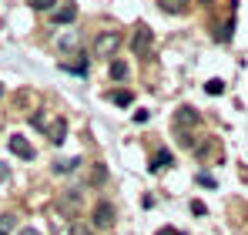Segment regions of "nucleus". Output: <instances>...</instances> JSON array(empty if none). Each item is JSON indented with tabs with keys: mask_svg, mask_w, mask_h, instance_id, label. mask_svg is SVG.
<instances>
[{
	"mask_svg": "<svg viewBox=\"0 0 248 235\" xmlns=\"http://www.w3.org/2000/svg\"><path fill=\"white\" fill-rule=\"evenodd\" d=\"M10 151H14L17 158H24V161H31V158H34V148L27 145V138H24V134H10Z\"/></svg>",
	"mask_w": 248,
	"mask_h": 235,
	"instance_id": "5",
	"label": "nucleus"
},
{
	"mask_svg": "<svg viewBox=\"0 0 248 235\" xmlns=\"http://www.w3.org/2000/svg\"><path fill=\"white\" fill-rule=\"evenodd\" d=\"M232 31H235V20H225V24H221V31H215V40L228 44V40H232Z\"/></svg>",
	"mask_w": 248,
	"mask_h": 235,
	"instance_id": "13",
	"label": "nucleus"
},
{
	"mask_svg": "<svg viewBox=\"0 0 248 235\" xmlns=\"http://www.w3.org/2000/svg\"><path fill=\"white\" fill-rule=\"evenodd\" d=\"M188 3H191V0H158V7H161L165 14H185Z\"/></svg>",
	"mask_w": 248,
	"mask_h": 235,
	"instance_id": "11",
	"label": "nucleus"
},
{
	"mask_svg": "<svg viewBox=\"0 0 248 235\" xmlns=\"http://www.w3.org/2000/svg\"><path fill=\"white\" fill-rule=\"evenodd\" d=\"M108 98H111L114 104H121V108H127V104L134 101V98H131V91H114V94H108Z\"/></svg>",
	"mask_w": 248,
	"mask_h": 235,
	"instance_id": "17",
	"label": "nucleus"
},
{
	"mask_svg": "<svg viewBox=\"0 0 248 235\" xmlns=\"http://www.w3.org/2000/svg\"><path fill=\"white\" fill-rule=\"evenodd\" d=\"M198 121H202V115H198L195 108H188V104L178 108V115H174V124H178V128H188V124H198Z\"/></svg>",
	"mask_w": 248,
	"mask_h": 235,
	"instance_id": "8",
	"label": "nucleus"
},
{
	"mask_svg": "<svg viewBox=\"0 0 248 235\" xmlns=\"http://www.w3.org/2000/svg\"><path fill=\"white\" fill-rule=\"evenodd\" d=\"M74 17H78V7H74V3H64V7H57V10L50 14V20H54V27H57V24H71Z\"/></svg>",
	"mask_w": 248,
	"mask_h": 235,
	"instance_id": "6",
	"label": "nucleus"
},
{
	"mask_svg": "<svg viewBox=\"0 0 248 235\" xmlns=\"http://www.w3.org/2000/svg\"><path fill=\"white\" fill-rule=\"evenodd\" d=\"M47 138H50L54 145H61V141L67 138V118H57L54 124H47Z\"/></svg>",
	"mask_w": 248,
	"mask_h": 235,
	"instance_id": "7",
	"label": "nucleus"
},
{
	"mask_svg": "<svg viewBox=\"0 0 248 235\" xmlns=\"http://www.w3.org/2000/svg\"><path fill=\"white\" fill-rule=\"evenodd\" d=\"M34 128L47 131V115H44V111H37V115H34Z\"/></svg>",
	"mask_w": 248,
	"mask_h": 235,
	"instance_id": "22",
	"label": "nucleus"
},
{
	"mask_svg": "<svg viewBox=\"0 0 248 235\" xmlns=\"http://www.w3.org/2000/svg\"><path fill=\"white\" fill-rule=\"evenodd\" d=\"M20 235H41L37 229H20Z\"/></svg>",
	"mask_w": 248,
	"mask_h": 235,
	"instance_id": "25",
	"label": "nucleus"
},
{
	"mask_svg": "<svg viewBox=\"0 0 248 235\" xmlns=\"http://www.w3.org/2000/svg\"><path fill=\"white\" fill-rule=\"evenodd\" d=\"M151 44H155L151 27H148V24H138V27H134V37H131V50H134L138 57H151Z\"/></svg>",
	"mask_w": 248,
	"mask_h": 235,
	"instance_id": "3",
	"label": "nucleus"
},
{
	"mask_svg": "<svg viewBox=\"0 0 248 235\" xmlns=\"http://www.w3.org/2000/svg\"><path fill=\"white\" fill-rule=\"evenodd\" d=\"M205 91H208V94H221V91H225V81L211 78V81H208V84H205Z\"/></svg>",
	"mask_w": 248,
	"mask_h": 235,
	"instance_id": "20",
	"label": "nucleus"
},
{
	"mask_svg": "<svg viewBox=\"0 0 248 235\" xmlns=\"http://www.w3.org/2000/svg\"><path fill=\"white\" fill-rule=\"evenodd\" d=\"M78 165H81V158H64V161H54V171L57 175H71V171H78Z\"/></svg>",
	"mask_w": 248,
	"mask_h": 235,
	"instance_id": "12",
	"label": "nucleus"
},
{
	"mask_svg": "<svg viewBox=\"0 0 248 235\" xmlns=\"http://www.w3.org/2000/svg\"><path fill=\"white\" fill-rule=\"evenodd\" d=\"M84 208V192L81 188H67V192H61L57 195V212L61 215H67V218H78Z\"/></svg>",
	"mask_w": 248,
	"mask_h": 235,
	"instance_id": "1",
	"label": "nucleus"
},
{
	"mask_svg": "<svg viewBox=\"0 0 248 235\" xmlns=\"http://www.w3.org/2000/svg\"><path fill=\"white\" fill-rule=\"evenodd\" d=\"M67 235H91V225H84V222H71Z\"/></svg>",
	"mask_w": 248,
	"mask_h": 235,
	"instance_id": "19",
	"label": "nucleus"
},
{
	"mask_svg": "<svg viewBox=\"0 0 248 235\" xmlns=\"http://www.w3.org/2000/svg\"><path fill=\"white\" fill-rule=\"evenodd\" d=\"M74 57H78V61H61V67L71 71V74H87V57H84V50L74 54Z\"/></svg>",
	"mask_w": 248,
	"mask_h": 235,
	"instance_id": "9",
	"label": "nucleus"
},
{
	"mask_svg": "<svg viewBox=\"0 0 248 235\" xmlns=\"http://www.w3.org/2000/svg\"><path fill=\"white\" fill-rule=\"evenodd\" d=\"M108 182V168L104 165H94V171H91V185H104Z\"/></svg>",
	"mask_w": 248,
	"mask_h": 235,
	"instance_id": "15",
	"label": "nucleus"
},
{
	"mask_svg": "<svg viewBox=\"0 0 248 235\" xmlns=\"http://www.w3.org/2000/svg\"><path fill=\"white\" fill-rule=\"evenodd\" d=\"M57 47H61V50H71V47H78V34H64V37L57 40Z\"/></svg>",
	"mask_w": 248,
	"mask_h": 235,
	"instance_id": "18",
	"label": "nucleus"
},
{
	"mask_svg": "<svg viewBox=\"0 0 248 235\" xmlns=\"http://www.w3.org/2000/svg\"><path fill=\"white\" fill-rule=\"evenodd\" d=\"M118 47H121V34L118 31H104L101 37L94 40V57H108L111 61L118 54Z\"/></svg>",
	"mask_w": 248,
	"mask_h": 235,
	"instance_id": "2",
	"label": "nucleus"
},
{
	"mask_svg": "<svg viewBox=\"0 0 248 235\" xmlns=\"http://www.w3.org/2000/svg\"><path fill=\"white\" fill-rule=\"evenodd\" d=\"M91 225H94V229H101V232L114 225V205H111L108 198L94 205V212H91Z\"/></svg>",
	"mask_w": 248,
	"mask_h": 235,
	"instance_id": "4",
	"label": "nucleus"
},
{
	"mask_svg": "<svg viewBox=\"0 0 248 235\" xmlns=\"http://www.w3.org/2000/svg\"><path fill=\"white\" fill-rule=\"evenodd\" d=\"M158 235H181V232H174V229H161Z\"/></svg>",
	"mask_w": 248,
	"mask_h": 235,
	"instance_id": "26",
	"label": "nucleus"
},
{
	"mask_svg": "<svg viewBox=\"0 0 248 235\" xmlns=\"http://www.w3.org/2000/svg\"><path fill=\"white\" fill-rule=\"evenodd\" d=\"M198 182H202V185H208V188H215V178H211V175H198Z\"/></svg>",
	"mask_w": 248,
	"mask_h": 235,
	"instance_id": "23",
	"label": "nucleus"
},
{
	"mask_svg": "<svg viewBox=\"0 0 248 235\" xmlns=\"http://www.w3.org/2000/svg\"><path fill=\"white\" fill-rule=\"evenodd\" d=\"M171 165H174V155H171V151H165V148L155 151V158H151V171H161V168H171Z\"/></svg>",
	"mask_w": 248,
	"mask_h": 235,
	"instance_id": "10",
	"label": "nucleus"
},
{
	"mask_svg": "<svg viewBox=\"0 0 248 235\" xmlns=\"http://www.w3.org/2000/svg\"><path fill=\"white\" fill-rule=\"evenodd\" d=\"M0 94H3V84H0Z\"/></svg>",
	"mask_w": 248,
	"mask_h": 235,
	"instance_id": "27",
	"label": "nucleus"
},
{
	"mask_svg": "<svg viewBox=\"0 0 248 235\" xmlns=\"http://www.w3.org/2000/svg\"><path fill=\"white\" fill-rule=\"evenodd\" d=\"M17 229V215H0V235H10Z\"/></svg>",
	"mask_w": 248,
	"mask_h": 235,
	"instance_id": "14",
	"label": "nucleus"
},
{
	"mask_svg": "<svg viewBox=\"0 0 248 235\" xmlns=\"http://www.w3.org/2000/svg\"><path fill=\"white\" fill-rule=\"evenodd\" d=\"M54 3H57V0H31V7H34V10H50Z\"/></svg>",
	"mask_w": 248,
	"mask_h": 235,
	"instance_id": "21",
	"label": "nucleus"
},
{
	"mask_svg": "<svg viewBox=\"0 0 248 235\" xmlns=\"http://www.w3.org/2000/svg\"><path fill=\"white\" fill-rule=\"evenodd\" d=\"M7 175H10V171H7V165H0V182H7Z\"/></svg>",
	"mask_w": 248,
	"mask_h": 235,
	"instance_id": "24",
	"label": "nucleus"
},
{
	"mask_svg": "<svg viewBox=\"0 0 248 235\" xmlns=\"http://www.w3.org/2000/svg\"><path fill=\"white\" fill-rule=\"evenodd\" d=\"M111 78H114V81L127 78V64H124V61H111Z\"/></svg>",
	"mask_w": 248,
	"mask_h": 235,
	"instance_id": "16",
	"label": "nucleus"
}]
</instances>
